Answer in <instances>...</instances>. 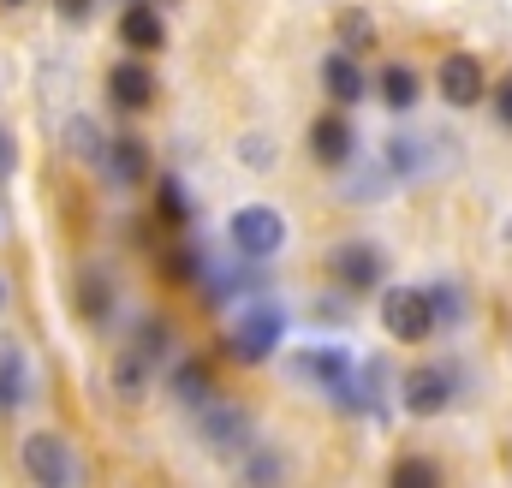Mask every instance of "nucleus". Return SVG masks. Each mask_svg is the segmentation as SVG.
Returning a JSON list of instances; mask_svg holds the SVG:
<instances>
[{"instance_id":"f3484780","label":"nucleus","mask_w":512,"mask_h":488,"mask_svg":"<svg viewBox=\"0 0 512 488\" xmlns=\"http://www.w3.org/2000/svg\"><path fill=\"white\" fill-rule=\"evenodd\" d=\"M334 30H340V42H346L352 54L376 48V24H370V12H358V6H352V12H340V18H334Z\"/></svg>"},{"instance_id":"dca6fc26","label":"nucleus","mask_w":512,"mask_h":488,"mask_svg":"<svg viewBox=\"0 0 512 488\" xmlns=\"http://www.w3.org/2000/svg\"><path fill=\"white\" fill-rule=\"evenodd\" d=\"M173 393H179L185 405L215 399V375H209V364H179V369H173Z\"/></svg>"},{"instance_id":"423d86ee","label":"nucleus","mask_w":512,"mask_h":488,"mask_svg":"<svg viewBox=\"0 0 512 488\" xmlns=\"http://www.w3.org/2000/svg\"><path fill=\"white\" fill-rule=\"evenodd\" d=\"M197 429H203V447H215V453H227V459L251 447V417L233 411V405H221V399H203V405H197Z\"/></svg>"},{"instance_id":"5701e85b","label":"nucleus","mask_w":512,"mask_h":488,"mask_svg":"<svg viewBox=\"0 0 512 488\" xmlns=\"http://www.w3.org/2000/svg\"><path fill=\"white\" fill-rule=\"evenodd\" d=\"M429 298H435V316H441V322H453V316H459V304H453L459 292H447V286H429Z\"/></svg>"},{"instance_id":"2eb2a0df","label":"nucleus","mask_w":512,"mask_h":488,"mask_svg":"<svg viewBox=\"0 0 512 488\" xmlns=\"http://www.w3.org/2000/svg\"><path fill=\"white\" fill-rule=\"evenodd\" d=\"M417 90H423V84H417V72H411L405 60L382 66V102L393 114H411V108H417Z\"/></svg>"},{"instance_id":"aec40b11","label":"nucleus","mask_w":512,"mask_h":488,"mask_svg":"<svg viewBox=\"0 0 512 488\" xmlns=\"http://www.w3.org/2000/svg\"><path fill=\"white\" fill-rule=\"evenodd\" d=\"M393 483H441V471L429 459H399L393 465Z\"/></svg>"},{"instance_id":"1a4fd4ad","label":"nucleus","mask_w":512,"mask_h":488,"mask_svg":"<svg viewBox=\"0 0 512 488\" xmlns=\"http://www.w3.org/2000/svg\"><path fill=\"white\" fill-rule=\"evenodd\" d=\"M108 102H114L120 114H143V108L155 102V72H149L143 60H120V66L108 72Z\"/></svg>"},{"instance_id":"0eeeda50","label":"nucleus","mask_w":512,"mask_h":488,"mask_svg":"<svg viewBox=\"0 0 512 488\" xmlns=\"http://www.w3.org/2000/svg\"><path fill=\"white\" fill-rule=\"evenodd\" d=\"M328 274H334V286H346V292H370V286H382V250L376 244H334V256H328Z\"/></svg>"},{"instance_id":"6e6552de","label":"nucleus","mask_w":512,"mask_h":488,"mask_svg":"<svg viewBox=\"0 0 512 488\" xmlns=\"http://www.w3.org/2000/svg\"><path fill=\"white\" fill-rule=\"evenodd\" d=\"M24 471L36 477L42 488H66V477H72V447L60 441V435H30L24 441Z\"/></svg>"},{"instance_id":"412c9836","label":"nucleus","mask_w":512,"mask_h":488,"mask_svg":"<svg viewBox=\"0 0 512 488\" xmlns=\"http://www.w3.org/2000/svg\"><path fill=\"white\" fill-rule=\"evenodd\" d=\"M78 310H84L90 322H102V274H84V298H78Z\"/></svg>"},{"instance_id":"4468645a","label":"nucleus","mask_w":512,"mask_h":488,"mask_svg":"<svg viewBox=\"0 0 512 488\" xmlns=\"http://www.w3.org/2000/svg\"><path fill=\"white\" fill-rule=\"evenodd\" d=\"M24 393H30V364H24V352L6 340V346H0V411H18Z\"/></svg>"},{"instance_id":"bb28decb","label":"nucleus","mask_w":512,"mask_h":488,"mask_svg":"<svg viewBox=\"0 0 512 488\" xmlns=\"http://www.w3.org/2000/svg\"><path fill=\"white\" fill-rule=\"evenodd\" d=\"M0 6H24V0H0Z\"/></svg>"},{"instance_id":"7ed1b4c3","label":"nucleus","mask_w":512,"mask_h":488,"mask_svg":"<svg viewBox=\"0 0 512 488\" xmlns=\"http://www.w3.org/2000/svg\"><path fill=\"white\" fill-rule=\"evenodd\" d=\"M280 334H286L280 304H256V310H245V322L227 334V346H233V358H239V364H262V358H274Z\"/></svg>"},{"instance_id":"f8f14e48","label":"nucleus","mask_w":512,"mask_h":488,"mask_svg":"<svg viewBox=\"0 0 512 488\" xmlns=\"http://www.w3.org/2000/svg\"><path fill=\"white\" fill-rule=\"evenodd\" d=\"M120 36H126L131 54H161L167 48V24H161V12L155 6H126V18H120Z\"/></svg>"},{"instance_id":"20e7f679","label":"nucleus","mask_w":512,"mask_h":488,"mask_svg":"<svg viewBox=\"0 0 512 488\" xmlns=\"http://www.w3.org/2000/svg\"><path fill=\"white\" fill-rule=\"evenodd\" d=\"M435 84H441L447 108H483V96H489V72H483V60H477V54H465V48L441 60Z\"/></svg>"},{"instance_id":"6ab92c4d","label":"nucleus","mask_w":512,"mask_h":488,"mask_svg":"<svg viewBox=\"0 0 512 488\" xmlns=\"http://www.w3.org/2000/svg\"><path fill=\"white\" fill-rule=\"evenodd\" d=\"M167 340H173V328H167V322H143V328H137V352H143L149 364H161Z\"/></svg>"},{"instance_id":"9d476101","label":"nucleus","mask_w":512,"mask_h":488,"mask_svg":"<svg viewBox=\"0 0 512 488\" xmlns=\"http://www.w3.org/2000/svg\"><path fill=\"white\" fill-rule=\"evenodd\" d=\"M322 90H328L334 108H358V102H364V66H358L352 48H334V54L322 60Z\"/></svg>"},{"instance_id":"9b49d317","label":"nucleus","mask_w":512,"mask_h":488,"mask_svg":"<svg viewBox=\"0 0 512 488\" xmlns=\"http://www.w3.org/2000/svg\"><path fill=\"white\" fill-rule=\"evenodd\" d=\"M310 155L322 167H346L352 161V120L346 114H322V120L310 125Z\"/></svg>"},{"instance_id":"a211bd4d","label":"nucleus","mask_w":512,"mask_h":488,"mask_svg":"<svg viewBox=\"0 0 512 488\" xmlns=\"http://www.w3.org/2000/svg\"><path fill=\"white\" fill-rule=\"evenodd\" d=\"M155 215H161L167 227H185V221H191V203H185L179 179H161V185H155Z\"/></svg>"},{"instance_id":"f257e3e1","label":"nucleus","mask_w":512,"mask_h":488,"mask_svg":"<svg viewBox=\"0 0 512 488\" xmlns=\"http://www.w3.org/2000/svg\"><path fill=\"white\" fill-rule=\"evenodd\" d=\"M435 298L429 292H417V286H393L382 298V328L399 340V346H423L429 334H435Z\"/></svg>"},{"instance_id":"39448f33","label":"nucleus","mask_w":512,"mask_h":488,"mask_svg":"<svg viewBox=\"0 0 512 488\" xmlns=\"http://www.w3.org/2000/svg\"><path fill=\"white\" fill-rule=\"evenodd\" d=\"M399 405H405L411 417H441V411L453 405V375L441 364H417L399 381Z\"/></svg>"},{"instance_id":"393cba45","label":"nucleus","mask_w":512,"mask_h":488,"mask_svg":"<svg viewBox=\"0 0 512 488\" xmlns=\"http://www.w3.org/2000/svg\"><path fill=\"white\" fill-rule=\"evenodd\" d=\"M12 161H18V149H12V137H6V131H0V179H6V173H12Z\"/></svg>"},{"instance_id":"ddd939ff","label":"nucleus","mask_w":512,"mask_h":488,"mask_svg":"<svg viewBox=\"0 0 512 488\" xmlns=\"http://www.w3.org/2000/svg\"><path fill=\"white\" fill-rule=\"evenodd\" d=\"M102 167H108L114 185H137L149 173V149L137 137H114V143H102Z\"/></svg>"},{"instance_id":"a878e982","label":"nucleus","mask_w":512,"mask_h":488,"mask_svg":"<svg viewBox=\"0 0 512 488\" xmlns=\"http://www.w3.org/2000/svg\"><path fill=\"white\" fill-rule=\"evenodd\" d=\"M0 310H6V280H0Z\"/></svg>"},{"instance_id":"b1692460","label":"nucleus","mask_w":512,"mask_h":488,"mask_svg":"<svg viewBox=\"0 0 512 488\" xmlns=\"http://www.w3.org/2000/svg\"><path fill=\"white\" fill-rule=\"evenodd\" d=\"M54 6H60L66 18H90V6H96V0H54Z\"/></svg>"},{"instance_id":"4be33fe9","label":"nucleus","mask_w":512,"mask_h":488,"mask_svg":"<svg viewBox=\"0 0 512 488\" xmlns=\"http://www.w3.org/2000/svg\"><path fill=\"white\" fill-rule=\"evenodd\" d=\"M495 120H501V125L512 131V72L501 78V84H495Z\"/></svg>"},{"instance_id":"f03ea898","label":"nucleus","mask_w":512,"mask_h":488,"mask_svg":"<svg viewBox=\"0 0 512 488\" xmlns=\"http://www.w3.org/2000/svg\"><path fill=\"white\" fill-rule=\"evenodd\" d=\"M227 239L239 256H251V262H268L280 244H286V221H280V209H268V203H251V209H239L233 221H227Z\"/></svg>"}]
</instances>
